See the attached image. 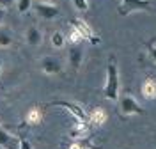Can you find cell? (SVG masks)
Masks as SVG:
<instances>
[{
  "instance_id": "cell-1",
  "label": "cell",
  "mask_w": 156,
  "mask_h": 149,
  "mask_svg": "<svg viewBox=\"0 0 156 149\" xmlns=\"http://www.w3.org/2000/svg\"><path fill=\"white\" fill-rule=\"evenodd\" d=\"M119 89H121V80H119V68L114 59H110L107 66V83L103 87V94L105 98L110 101H117L119 99Z\"/></svg>"
},
{
  "instance_id": "cell-2",
  "label": "cell",
  "mask_w": 156,
  "mask_h": 149,
  "mask_svg": "<svg viewBox=\"0 0 156 149\" xmlns=\"http://www.w3.org/2000/svg\"><path fill=\"white\" fill-rule=\"evenodd\" d=\"M149 7H151L149 0H121V4H119V14L121 16H128L131 12L147 11Z\"/></svg>"
},
{
  "instance_id": "cell-3",
  "label": "cell",
  "mask_w": 156,
  "mask_h": 149,
  "mask_svg": "<svg viewBox=\"0 0 156 149\" xmlns=\"http://www.w3.org/2000/svg\"><path fill=\"white\" fill-rule=\"evenodd\" d=\"M119 108H121V112H122L124 115H142V114H144V108L138 105V101H136L131 94H126V96L121 98Z\"/></svg>"
},
{
  "instance_id": "cell-4",
  "label": "cell",
  "mask_w": 156,
  "mask_h": 149,
  "mask_svg": "<svg viewBox=\"0 0 156 149\" xmlns=\"http://www.w3.org/2000/svg\"><path fill=\"white\" fill-rule=\"evenodd\" d=\"M34 9H36V12H37V16L43 18V20H53V18H57L58 14H60L57 4L37 2V4H34Z\"/></svg>"
},
{
  "instance_id": "cell-5",
  "label": "cell",
  "mask_w": 156,
  "mask_h": 149,
  "mask_svg": "<svg viewBox=\"0 0 156 149\" xmlns=\"http://www.w3.org/2000/svg\"><path fill=\"white\" fill-rule=\"evenodd\" d=\"M41 69L44 75H58L62 71V66H60V60L55 57H44L41 59Z\"/></svg>"
},
{
  "instance_id": "cell-6",
  "label": "cell",
  "mask_w": 156,
  "mask_h": 149,
  "mask_svg": "<svg viewBox=\"0 0 156 149\" xmlns=\"http://www.w3.org/2000/svg\"><path fill=\"white\" fill-rule=\"evenodd\" d=\"M68 60H69V66L73 69H78L82 66V60H83V50L80 48L78 44H71V48L68 51Z\"/></svg>"
},
{
  "instance_id": "cell-7",
  "label": "cell",
  "mask_w": 156,
  "mask_h": 149,
  "mask_svg": "<svg viewBox=\"0 0 156 149\" xmlns=\"http://www.w3.org/2000/svg\"><path fill=\"white\" fill-rule=\"evenodd\" d=\"M73 27H75V29H76L80 34H82V37H85V39H90L92 43H98V41H99V39H96L94 32L90 30V27H89V25H87V23H85L83 20H78V18H76V20H73Z\"/></svg>"
},
{
  "instance_id": "cell-8",
  "label": "cell",
  "mask_w": 156,
  "mask_h": 149,
  "mask_svg": "<svg viewBox=\"0 0 156 149\" xmlns=\"http://www.w3.org/2000/svg\"><path fill=\"white\" fill-rule=\"evenodd\" d=\"M25 41L30 46H39L43 43V32L37 27H29L27 32H25Z\"/></svg>"
},
{
  "instance_id": "cell-9",
  "label": "cell",
  "mask_w": 156,
  "mask_h": 149,
  "mask_svg": "<svg viewBox=\"0 0 156 149\" xmlns=\"http://www.w3.org/2000/svg\"><path fill=\"white\" fill-rule=\"evenodd\" d=\"M142 96L147 99H154L156 98V82L153 78H147L142 83Z\"/></svg>"
},
{
  "instance_id": "cell-10",
  "label": "cell",
  "mask_w": 156,
  "mask_h": 149,
  "mask_svg": "<svg viewBox=\"0 0 156 149\" xmlns=\"http://www.w3.org/2000/svg\"><path fill=\"white\" fill-rule=\"evenodd\" d=\"M12 137H11V133L7 131V129H4L2 126H0V147L4 149H12Z\"/></svg>"
},
{
  "instance_id": "cell-11",
  "label": "cell",
  "mask_w": 156,
  "mask_h": 149,
  "mask_svg": "<svg viewBox=\"0 0 156 149\" xmlns=\"http://www.w3.org/2000/svg\"><path fill=\"white\" fill-rule=\"evenodd\" d=\"M90 122H94V124H103V122H107V112L101 110V108L92 110V114H90Z\"/></svg>"
},
{
  "instance_id": "cell-12",
  "label": "cell",
  "mask_w": 156,
  "mask_h": 149,
  "mask_svg": "<svg viewBox=\"0 0 156 149\" xmlns=\"http://www.w3.org/2000/svg\"><path fill=\"white\" fill-rule=\"evenodd\" d=\"M50 41H51V46L53 48H62L64 44H66V36L62 34V32H53L51 34V37H50Z\"/></svg>"
},
{
  "instance_id": "cell-13",
  "label": "cell",
  "mask_w": 156,
  "mask_h": 149,
  "mask_svg": "<svg viewBox=\"0 0 156 149\" xmlns=\"http://www.w3.org/2000/svg\"><path fill=\"white\" fill-rule=\"evenodd\" d=\"M41 119H43V114H41L39 108H32L27 114V122H30V124H39Z\"/></svg>"
},
{
  "instance_id": "cell-14",
  "label": "cell",
  "mask_w": 156,
  "mask_h": 149,
  "mask_svg": "<svg viewBox=\"0 0 156 149\" xmlns=\"http://www.w3.org/2000/svg\"><path fill=\"white\" fill-rule=\"evenodd\" d=\"M32 7H34L32 0H16V9H18L20 14H25V12H29Z\"/></svg>"
},
{
  "instance_id": "cell-15",
  "label": "cell",
  "mask_w": 156,
  "mask_h": 149,
  "mask_svg": "<svg viewBox=\"0 0 156 149\" xmlns=\"http://www.w3.org/2000/svg\"><path fill=\"white\" fill-rule=\"evenodd\" d=\"M11 44H12L11 34L5 32V30H0V48H9Z\"/></svg>"
},
{
  "instance_id": "cell-16",
  "label": "cell",
  "mask_w": 156,
  "mask_h": 149,
  "mask_svg": "<svg viewBox=\"0 0 156 149\" xmlns=\"http://www.w3.org/2000/svg\"><path fill=\"white\" fill-rule=\"evenodd\" d=\"M73 5L78 11H87L89 9V0H73Z\"/></svg>"
},
{
  "instance_id": "cell-17",
  "label": "cell",
  "mask_w": 156,
  "mask_h": 149,
  "mask_svg": "<svg viewBox=\"0 0 156 149\" xmlns=\"http://www.w3.org/2000/svg\"><path fill=\"white\" fill-rule=\"evenodd\" d=\"M80 39H82V34H80V32L73 27L71 34H69V41H71V44H78V41H80Z\"/></svg>"
},
{
  "instance_id": "cell-18",
  "label": "cell",
  "mask_w": 156,
  "mask_h": 149,
  "mask_svg": "<svg viewBox=\"0 0 156 149\" xmlns=\"http://www.w3.org/2000/svg\"><path fill=\"white\" fill-rule=\"evenodd\" d=\"M147 51H149V57L156 62V43L154 41H149V44H147Z\"/></svg>"
},
{
  "instance_id": "cell-19",
  "label": "cell",
  "mask_w": 156,
  "mask_h": 149,
  "mask_svg": "<svg viewBox=\"0 0 156 149\" xmlns=\"http://www.w3.org/2000/svg\"><path fill=\"white\" fill-rule=\"evenodd\" d=\"M18 149H32V144L25 139H20V147Z\"/></svg>"
},
{
  "instance_id": "cell-20",
  "label": "cell",
  "mask_w": 156,
  "mask_h": 149,
  "mask_svg": "<svg viewBox=\"0 0 156 149\" xmlns=\"http://www.w3.org/2000/svg\"><path fill=\"white\" fill-rule=\"evenodd\" d=\"M14 2H16V0H0V5H2V7H9Z\"/></svg>"
},
{
  "instance_id": "cell-21",
  "label": "cell",
  "mask_w": 156,
  "mask_h": 149,
  "mask_svg": "<svg viewBox=\"0 0 156 149\" xmlns=\"http://www.w3.org/2000/svg\"><path fill=\"white\" fill-rule=\"evenodd\" d=\"M4 18H5V9H4V7L0 5V23L4 21Z\"/></svg>"
},
{
  "instance_id": "cell-22",
  "label": "cell",
  "mask_w": 156,
  "mask_h": 149,
  "mask_svg": "<svg viewBox=\"0 0 156 149\" xmlns=\"http://www.w3.org/2000/svg\"><path fill=\"white\" fill-rule=\"evenodd\" d=\"M37 2H46V4H57L58 0H37Z\"/></svg>"
},
{
  "instance_id": "cell-23",
  "label": "cell",
  "mask_w": 156,
  "mask_h": 149,
  "mask_svg": "<svg viewBox=\"0 0 156 149\" xmlns=\"http://www.w3.org/2000/svg\"><path fill=\"white\" fill-rule=\"evenodd\" d=\"M69 149H82V147H80L78 144H71V146H69Z\"/></svg>"
}]
</instances>
